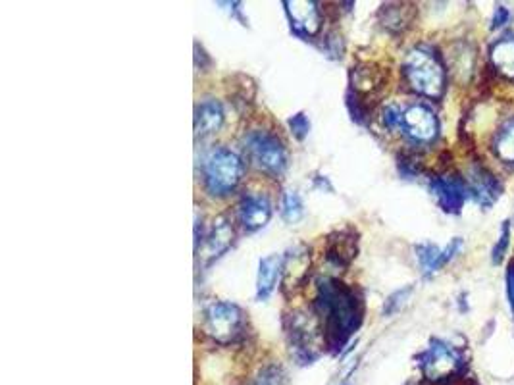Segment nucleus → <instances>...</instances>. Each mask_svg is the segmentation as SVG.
Returning <instances> with one entry per match:
<instances>
[{"mask_svg": "<svg viewBox=\"0 0 514 385\" xmlns=\"http://www.w3.org/2000/svg\"><path fill=\"white\" fill-rule=\"evenodd\" d=\"M314 312L320 318L322 339L332 353H339L362 324V301L353 287L328 278L318 285Z\"/></svg>", "mask_w": 514, "mask_h": 385, "instance_id": "f257e3e1", "label": "nucleus"}, {"mask_svg": "<svg viewBox=\"0 0 514 385\" xmlns=\"http://www.w3.org/2000/svg\"><path fill=\"white\" fill-rule=\"evenodd\" d=\"M403 76L412 91L422 97L441 99L445 93V66L439 54L430 47H414L409 51L403 62Z\"/></svg>", "mask_w": 514, "mask_h": 385, "instance_id": "f03ea898", "label": "nucleus"}, {"mask_svg": "<svg viewBox=\"0 0 514 385\" xmlns=\"http://www.w3.org/2000/svg\"><path fill=\"white\" fill-rule=\"evenodd\" d=\"M245 162L239 154L228 147H216L205 158L203 183L208 195L228 197L243 180Z\"/></svg>", "mask_w": 514, "mask_h": 385, "instance_id": "7ed1b4c3", "label": "nucleus"}, {"mask_svg": "<svg viewBox=\"0 0 514 385\" xmlns=\"http://www.w3.org/2000/svg\"><path fill=\"white\" fill-rule=\"evenodd\" d=\"M418 366L428 382L436 385L451 384L463 374V351L443 339H432L430 345L420 353Z\"/></svg>", "mask_w": 514, "mask_h": 385, "instance_id": "20e7f679", "label": "nucleus"}, {"mask_svg": "<svg viewBox=\"0 0 514 385\" xmlns=\"http://www.w3.org/2000/svg\"><path fill=\"white\" fill-rule=\"evenodd\" d=\"M245 149L260 172L280 178L287 168V153L282 139L266 129H253L245 135Z\"/></svg>", "mask_w": 514, "mask_h": 385, "instance_id": "39448f33", "label": "nucleus"}, {"mask_svg": "<svg viewBox=\"0 0 514 385\" xmlns=\"http://www.w3.org/2000/svg\"><path fill=\"white\" fill-rule=\"evenodd\" d=\"M245 326V312L233 303L214 301L206 307L203 330L212 341L220 345H232L237 339H241L245 334Z\"/></svg>", "mask_w": 514, "mask_h": 385, "instance_id": "423d86ee", "label": "nucleus"}, {"mask_svg": "<svg viewBox=\"0 0 514 385\" xmlns=\"http://www.w3.org/2000/svg\"><path fill=\"white\" fill-rule=\"evenodd\" d=\"M399 131L411 139L412 143L428 145L434 143L439 135V120L436 112L426 104H411L401 110L399 118Z\"/></svg>", "mask_w": 514, "mask_h": 385, "instance_id": "0eeeda50", "label": "nucleus"}, {"mask_svg": "<svg viewBox=\"0 0 514 385\" xmlns=\"http://www.w3.org/2000/svg\"><path fill=\"white\" fill-rule=\"evenodd\" d=\"M316 318L318 316H307L303 312H293L289 318V326H287L289 345L301 364H310L318 357L316 339L322 332V328H318Z\"/></svg>", "mask_w": 514, "mask_h": 385, "instance_id": "6e6552de", "label": "nucleus"}, {"mask_svg": "<svg viewBox=\"0 0 514 385\" xmlns=\"http://www.w3.org/2000/svg\"><path fill=\"white\" fill-rule=\"evenodd\" d=\"M233 243V226L232 222L226 216H218L210 230L205 235H201V239L195 243L197 249V258L208 266L212 264L216 258L222 257Z\"/></svg>", "mask_w": 514, "mask_h": 385, "instance_id": "1a4fd4ad", "label": "nucleus"}, {"mask_svg": "<svg viewBox=\"0 0 514 385\" xmlns=\"http://www.w3.org/2000/svg\"><path fill=\"white\" fill-rule=\"evenodd\" d=\"M430 191L436 197L437 205L447 214H459L468 199L466 181L457 174H443L432 178Z\"/></svg>", "mask_w": 514, "mask_h": 385, "instance_id": "9d476101", "label": "nucleus"}, {"mask_svg": "<svg viewBox=\"0 0 514 385\" xmlns=\"http://www.w3.org/2000/svg\"><path fill=\"white\" fill-rule=\"evenodd\" d=\"M466 187H468V197H472L480 206H493L501 193H503V185L497 180V176L488 170L482 164H474L468 174H466Z\"/></svg>", "mask_w": 514, "mask_h": 385, "instance_id": "9b49d317", "label": "nucleus"}, {"mask_svg": "<svg viewBox=\"0 0 514 385\" xmlns=\"http://www.w3.org/2000/svg\"><path fill=\"white\" fill-rule=\"evenodd\" d=\"M285 14L289 18L291 29L301 37H314L322 27V12L320 4L312 0H293L283 2Z\"/></svg>", "mask_w": 514, "mask_h": 385, "instance_id": "f8f14e48", "label": "nucleus"}, {"mask_svg": "<svg viewBox=\"0 0 514 385\" xmlns=\"http://www.w3.org/2000/svg\"><path fill=\"white\" fill-rule=\"evenodd\" d=\"M272 218V205L262 195H245L237 205V220L247 233L262 230Z\"/></svg>", "mask_w": 514, "mask_h": 385, "instance_id": "ddd939ff", "label": "nucleus"}, {"mask_svg": "<svg viewBox=\"0 0 514 385\" xmlns=\"http://www.w3.org/2000/svg\"><path fill=\"white\" fill-rule=\"evenodd\" d=\"M359 251V237L357 231L347 230L334 231L326 241V260L335 268H347Z\"/></svg>", "mask_w": 514, "mask_h": 385, "instance_id": "4468645a", "label": "nucleus"}, {"mask_svg": "<svg viewBox=\"0 0 514 385\" xmlns=\"http://www.w3.org/2000/svg\"><path fill=\"white\" fill-rule=\"evenodd\" d=\"M461 247H463V241L459 237L453 239L443 249H439L436 245H418L416 247V257H418V262H420L422 274L426 278L434 276L447 262H451L455 258V255L461 251Z\"/></svg>", "mask_w": 514, "mask_h": 385, "instance_id": "2eb2a0df", "label": "nucleus"}, {"mask_svg": "<svg viewBox=\"0 0 514 385\" xmlns=\"http://www.w3.org/2000/svg\"><path fill=\"white\" fill-rule=\"evenodd\" d=\"M310 272L309 249L299 245L283 257V287H301L307 282Z\"/></svg>", "mask_w": 514, "mask_h": 385, "instance_id": "dca6fc26", "label": "nucleus"}, {"mask_svg": "<svg viewBox=\"0 0 514 385\" xmlns=\"http://www.w3.org/2000/svg\"><path fill=\"white\" fill-rule=\"evenodd\" d=\"M224 108L216 99H205L195 106V135L208 137L212 133H218L224 126Z\"/></svg>", "mask_w": 514, "mask_h": 385, "instance_id": "f3484780", "label": "nucleus"}, {"mask_svg": "<svg viewBox=\"0 0 514 385\" xmlns=\"http://www.w3.org/2000/svg\"><path fill=\"white\" fill-rule=\"evenodd\" d=\"M283 257L282 255H270V257L262 258L258 264L257 276V299L258 301H266L282 276Z\"/></svg>", "mask_w": 514, "mask_h": 385, "instance_id": "a211bd4d", "label": "nucleus"}, {"mask_svg": "<svg viewBox=\"0 0 514 385\" xmlns=\"http://www.w3.org/2000/svg\"><path fill=\"white\" fill-rule=\"evenodd\" d=\"M491 64L493 68L507 77V79H514V35H505L501 37L489 52Z\"/></svg>", "mask_w": 514, "mask_h": 385, "instance_id": "6ab92c4d", "label": "nucleus"}, {"mask_svg": "<svg viewBox=\"0 0 514 385\" xmlns=\"http://www.w3.org/2000/svg\"><path fill=\"white\" fill-rule=\"evenodd\" d=\"M493 153L505 164L514 168V118L507 120L493 137Z\"/></svg>", "mask_w": 514, "mask_h": 385, "instance_id": "aec40b11", "label": "nucleus"}, {"mask_svg": "<svg viewBox=\"0 0 514 385\" xmlns=\"http://www.w3.org/2000/svg\"><path fill=\"white\" fill-rule=\"evenodd\" d=\"M351 81H353V89L355 93H372L380 87L382 83V77L378 74V70L370 64H360L357 68H353L351 72Z\"/></svg>", "mask_w": 514, "mask_h": 385, "instance_id": "412c9836", "label": "nucleus"}, {"mask_svg": "<svg viewBox=\"0 0 514 385\" xmlns=\"http://www.w3.org/2000/svg\"><path fill=\"white\" fill-rule=\"evenodd\" d=\"M282 214L289 224H295L303 218L305 206H303V201L297 191H289L283 195Z\"/></svg>", "mask_w": 514, "mask_h": 385, "instance_id": "4be33fe9", "label": "nucleus"}, {"mask_svg": "<svg viewBox=\"0 0 514 385\" xmlns=\"http://www.w3.org/2000/svg\"><path fill=\"white\" fill-rule=\"evenodd\" d=\"M285 384V374H283L282 366L278 364H268L264 368L258 370L253 385H283Z\"/></svg>", "mask_w": 514, "mask_h": 385, "instance_id": "5701e85b", "label": "nucleus"}, {"mask_svg": "<svg viewBox=\"0 0 514 385\" xmlns=\"http://www.w3.org/2000/svg\"><path fill=\"white\" fill-rule=\"evenodd\" d=\"M405 6L403 4H391L384 6L382 14H384V26L389 29H403L407 26V16H405Z\"/></svg>", "mask_w": 514, "mask_h": 385, "instance_id": "b1692460", "label": "nucleus"}, {"mask_svg": "<svg viewBox=\"0 0 514 385\" xmlns=\"http://www.w3.org/2000/svg\"><path fill=\"white\" fill-rule=\"evenodd\" d=\"M287 126H289L291 133H293V135H295L299 141H303V139L309 135V118H307L303 112H299V114L291 116V118L287 120Z\"/></svg>", "mask_w": 514, "mask_h": 385, "instance_id": "393cba45", "label": "nucleus"}, {"mask_svg": "<svg viewBox=\"0 0 514 385\" xmlns=\"http://www.w3.org/2000/svg\"><path fill=\"white\" fill-rule=\"evenodd\" d=\"M509 239H511V226H509V222H505L503 228H501L499 241H497V245L493 249V264H501L503 262V257H505L507 249H509Z\"/></svg>", "mask_w": 514, "mask_h": 385, "instance_id": "a878e982", "label": "nucleus"}, {"mask_svg": "<svg viewBox=\"0 0 514 385\" xmlns=\"http://www.w3.org/2000/svg\"><path fill=\"white\" fill-rule=\"evenodd\" d=\"M411 293V287L409 289H403V291H397L393 293L386 301V307H384V314H393L397 308L403 305V301L407 299V295Z\"/></svg>", "mask_w": 514, "mask_h": 385, "instance_id": "bb28decb", "label": "nucleus"}, {"mask_svg": "<svg viewBox=\"0 0 514 385\" xmlns=\"http://www.w3.org/2000/svg\"><path fill=\"white\" fill-rule=\"evenodd\" d=\"M509 18H511V14H509V10L505 8V6H497V10H495V16H493V29H497V27L505 26L507 22H509Z\"/></svg>", "mask_w": 514, "mask_h": 385, "instance_id": "cd10ccee", "label": "nucleus"}, {"mask_svg": "<svg viewBox=\"0 0 514 385\" xmlns=\"http://www.w3.org/2000/svg\"><path fill=\"white\" fill-rule=\"evenodd\" d=\"M507 295H509V305H511L514 316V258L509 264V270H507Z\"/></svg>", "mask_w": 514, "mask_h": 385, "instance_id": "c85d7f7f", "label": "nucleus"}]
</instances>
